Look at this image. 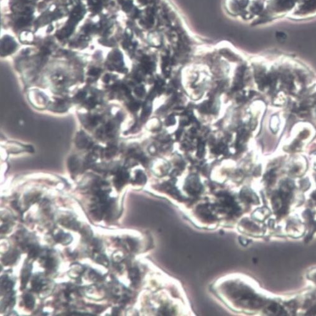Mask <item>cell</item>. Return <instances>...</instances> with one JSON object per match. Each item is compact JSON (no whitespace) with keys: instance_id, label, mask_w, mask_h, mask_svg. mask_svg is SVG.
Instances as JSON below:
<instances>
[{"instance_id":"3","label":"cell","mask_w":316,"mask_h":316,"mask_svg":"<svg viewBox=\"0 0 316 316\" xmlns=\"http://www.w3.org/2000/svg\"><path fill=\"white\" fill-rule=\"evenodd\" d=\"M30 268L28 267L24 270L22 274V284H26L30 276Z\"/></svg>"},{"instance_id":"2","label":"cell","mask_w":316,"mask_h":316,"mask_svg":"<svg viewBox=\"0 0 316 316\" xmlns=\"http://www.w3.org/2000/svg\"><path fill=\"white\" fill-rule=\"evenodd\" d=\"M32 286L33 290L34 291L39 292L41 290V289L42 288V286H43L42 281L38 278L36 279H34L32 283Z\"/></svg>"},{"instance_id":"5","label":"cell","mask_w":316,"mask_h":316,"mask_svg":"<svg viewBox=\"0 0 316 316\" xmlns=\"http://www.w3.org/2000/svg\"><path fill=\"white\" fill-rule=\"evenodd\" d=\"M204 152V144L203 143H200L198 145L197 156L200 157L203 156Z\"/></svg>"},{"instance_id":"4","label":"cell","mask_w":316,"mask_h":316,"mask_svg":"<svg viewBox=\"0 0 316 316\" xmlns=\"http://www.w3.org/2000/svg\"><path fill=\"white\" fill-rule=\"evenodd\" d=\"M276 38L279 42H283L286 40L287 36L283 32H278L276 35Z\"/></svg>"},{"instance_id":"1","label":"cell","mask_w":316,"mask_h":316,"mask_svg":"<svg viewBox=\"0 0 316 316\" xmlns=\"http://www.w3.org/2000/svg\"><path fill=\"white\" fill-rule=\"evenodd\" d=\"M24 304L26 306V308L28 309H32L34 305V297L31 294H26L24 297Z\"/></svg>"}]
</instances>
